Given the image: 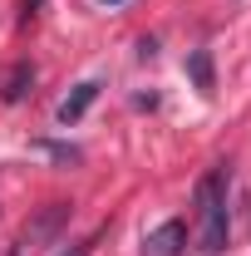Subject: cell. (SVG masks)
<instances>
[{"label":"cell","instance_id":"obj_8","mask_svg":"<svg viewBox=\"0 0 251 256\" xmlns=\"http://www.w3.org/2000/svg\"><path fill=\"white\" fill-rule=\"evenodd\" d=\"M98 236H104V232H98ZM98 236H89V242H74V246H69V252H60V256H89L98 246Z\"/></svg>","mask_w":251,"mask_h":256},{"label":"cell","instance_id":"obj_2","mask_svg":"<svg viewBox=\"0 0 251 256\" xmlns=\"http://www.w3.org/2000/svg\"><path fill=\"white\" fill-rule=\"evenodd\" d=\"M188 252V226L178 222H162V226H153L148 236H143V256H182Z\"/></svg>","mask_w":251,"mask_h":256},{"label":"cell","instance_id":"obj_3","mask_svg":"<svg viewBox=\"0 0 251 256\" xmlns=\"http://www.w3.org/2000/svg\"><path fill=\"white\" fill-rule=\"evenodd\" d=\"M64 222H69V202H54V207H50L40 222H30V226H25V236H20V252H34V246H40L44 236H54Z\"/></svg>","mask_w":251,"mask_h":256},{"label":"cell","instance_id":"obj_7","mask_svg":"<svg viewBox=\"0 0 251 256\" xmlns=\"http://www.w3.org/2000/svg\"><path fill=\"white\" fill-rule=\"evenodd\" d=\"M40 148H44V153H50L54 162H79V158H84L74 143H40Z\"/></svg>","mask_w":251,"mask_h":256},{"label":"cell","instance_id":"obj_6","mask_svg":"<svg viewBox=\"0 0 251 256\" xmlns=\"http://www.w3.org/2000/svg\"><path fill=\"white\" fill-rule=\"evenodd\" d=\"M34 84V64H15V74L5 79V98L15 104V98H25V89Z\"/></svg>","mask_w":251,"mask_h":256},{"label":"cell","instance_id":"obj_4","mask_svg":"<svg viewBox=\"0 0 251 256\" xmlns=\"http://www.w3.org/2000/svg\"><path fill=\"white\" fill-rule=\"evenodd\" d=\"M98 98V84L94 79H84V84H74V94L60 104V124H79L84 114H89V104Z\"/></svg>","mask_w":251,"mask_h":256},{"label":"cell","instance_id":"obj_5","mask_svg":"<svg viewBox=\"0 0 251 256\" xmlns=\"http://www.w3.org/2000/svg\"><path fill=\"white\" fill-rule=\"evenodd\" d=\"M188 74H192V84H197L202 94L217 89V74H212V54H207V50H192L188 54Z\"/></svg>","mask_w":251,"mask_h":256},{"label":"cell","instance_id":"obj_1","mask_svg":"<svg viewBox=\"0 0 251 256\" xmlns=\"http://www.w3.org/2000/svg\"><path fill=\"white\" fill-rule=\"evenodd\" d=\"M226 188H232V168L217 162L212 172H202L197 182V252L222 256L232 236V212H226Z\"/></svg>","mask_w":251,"mask_h":256},{"label":"cell","instance_id":"obj_9","mask_svg":"<svg viewBox=\"0 0 251 256\" xmlns=\"http://www.w3.org/2000/svg\"><path fill=\"white\" fill-rule=\"evenodd\" d=\"M104 5H118V0H104Z\"/></svg>","mask_w":251,"mask_h":256}]
</instances>
